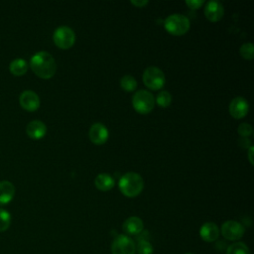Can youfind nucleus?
<instances>
[{
    "label": "nucleus",
    "instance_id": "nucleus-1",
    "mask_svg": "<svg viewBox=\"0 0 254 254\" xmlns=\"http://www.w3.org/2000/svg\"><path fill=\"white\" fill-rule=\"evenodd\" d=\"M30 66L34 73L41 78L49 79L57 70V64L53 56L45 51L36 53L30 61Z\"/></svg>",
    "mask_w": 254,
    "mask_h": 254
},
{
    "label": "nucleus",
    "instance_id": "nucleus-23",
    "mask_svg": "<svg viewBox=\"0 0 254 254\" xmlns=\"http://www.w3.org/2000/svg\"><path fill=\"white\" fill-rule=\"evenodd\" d=\"M240 55L245 60H252L254 58V46L252 43H244L240 47Z\"/></svg>",
    "mask_w": 254,
    "mask_h": 254
},
{
    "label": "nucleus",
    "instance_id": "nucleus-7",
    "mask_svg": "<svg viewBox=\"0 0 254 254\" xmlns=\"http://www.w3.org/2000/svg\"><path fill=\"white\" fill-rule=\"evenodd\" d=\"M112 254H135L136 245L127 235L119 234L115 237L111 245Z\"/></svg>",
    "mask_w": 254,
    "mask_h": 254
},
{
    "label": "nucleus",
    "instance_id": "nucleus-18",
    "mask_svg": "<svg viewBox=\"0 0 254 254\" xmlns=\"http://www.w3.org/2000/svg\"><path fill=\"white\" fill-rule=\"evenodd\" d=\"M9 70L14 75H23L28 70V63L24 59H15L10 63Z\"/></svg>",
    "mask_w": 254,
    "mask_h": 254
},
{
    "label": "nucleus",
    "instance_id": "nucleus-11",
    "mask_svg": "<svg viewBox=\"0 0 254 254\" xmlns=\"http://www.w3.org/2000/svg\"><path fill=\"white\" fill-rule=\"evenodd\" d=\"M89 139L95 145H102L108 139V130L102 123H94L89 128Z\"/></svg>",
    "mask_w": 254,
    "mask_h": 254
},
{
    "label": "nucleus",
    "instance_id": "nucleus-21",
    "mask_svg": "<svg viewBox=\"0 0 254 254\" xmlns=\"http://www.w3.org/2000/svg\"><path fill=\"white\" fill-rule=\"evenodd\" d=\"M155 101L161 107H168L172 102V95L169 91L163 90V91L159 92Z\"/></svg>",
    "mask_w": 254,
    "mask_h": 254
},
{
    "label": "nucleus",
    "instance_id": "nucleus-12",
    "mask_svg": "<svg viewBox=\"0 0 254 254\" xmlns=\"http://www.w3.org/2000/svg\"><path fill=\"white\" fill-rule=\"evenodd\" d=\"M224 14V8L219 1H208L204 7V15L210 22L219 21Z\"/></svg>",
    "mask_w": 254,
    "mask_h": 254
},
{
    "label": "nucleus",
    "instance_id": "nucleus-13",
    "mask_svg": "<svg viewBox=\"0 0 254 254\" xmlns=\"http://www.w3.org/2000/svg\"><path fill=\"white\" fill-rule=\"evenodd\" d=\"M26 133L30 138L34 140H39L46 135L47 126L44 122L40 120H33L28 123L26 127Z\"/></svg>",
    "mask_w": 254,
    "mask_h": 254
},
{
    "label": "nucleus",
    "instance_id": "nucleus-8",
    "mask_svg": "<svg viewBox=\"0 0 254 254\" xmlns=\"http://www.w3.org/2000/svg\"><path fill=\"white\" fill-rule=\"evenodd\" d=\"M244 226L235 220H227L225 221L220 228V232L222 236L231 241H235L240 239L244 234Z\"/></svg>",
    "mask_w": 254,
    "mask_h": 254
},
{
    "label": "nucleus",
    "instance_id": "nucleus-16",
    "mask_svg": "<svg viewBox=\"0 0 254 254\" xmlns=\"http://www.w3.org/2000/svg\"><path fill=\"white\" fill-rule=\"evenodd\" d=\"M15 194V187L8 181L0 182V205L9 203Z\"/></svg>",
    "mask_w": 254,
    "mask_h": 254
},
{
    "label": "nucleus",
    "instance_id": "nucleus-4",
    "mask_svg": "<svg viewBox=\"0 0 254 254\" xmlns=\"http://www.w3.org/2000/svg\"><path fill=\"white\" fill-rule=\"evenodd\" d=\"M133 108L140 114H147L151 112L155 105V98L153 94L145 89L135 92L132 97Z\"/></svg>",
    "mask_w": 254,
    "mask_h": 254
},
{
    "label": "nucleus",
    "instance_id": "nucleus-10",
    "mask_svg": "<svg viewBox=\"0 0 254 254\" xmlns=\"http://www.w3.org/2000/svg\"><path fill=\"white\" fill-rule=\"evenodd\" d=\"M20 105L27 111L33 112L40 107V98L38 94L32 90H25L19 97Z\"/></svg>",
    "mask_w": 254,
    "mask_h": 254
},
{
    "label": "nucleus",
    "instance_id": "nucleus-5",
    "mask_svg": "<svg viewBox=\"0 0 254 254\" xmlns=\"http://www.w3.org/2000/svg\"><path fill=\"white\" fill-rule=\"evenodd\" d=\"M142 77H143L144 84L152 90H158L162 88L166 81L164 72L162 71L161 68L157 66L147 67L144 70Z\"/></svg>",
    "mask_w": 254,
    "mask_h": 254
},
{
    "label": "nucleus",
    "instance_id": "nucleus-20",
    "mask_svg": "<svg viewBox=\"0 0 254 254\" xmlns=\"http://www.w3.org/2000/svg\"><path fill=\"white\" fill-rule=\"evenodd\" d=\"M226 254H250V252L246 244L243 242H235L227 248Z\"/></svg>",
    "mask_w": 254,
    "mask_h": 254
},
{
    "label": "nucleus",
    "instance_id": "nucleus-28",
    "mask_svg": "<svg viewBox=\"0 0 254 254\" xmlns=\"http://www.w3.org/2000/svg\"><path fill=\"white\" fill-rule=\"evenodd\" d=\"M239 142H243V144H241L240 146L241 147H243V148H247V147H250L251 145H250V140L247 138V137H241L240 139H239Z\"/></svg>",
    "mask_w": 254,
    "mask_h": 254
},
{
    "label": "nucleus",
    "instance_id": "nucleus-27",
    "mask_svg": "<svg viewBox=\"0 0 254 254\" xmlns=\"http://www.w3.org/2000/svg\"><path fill=\"white\" fill-rule=\"evenodd\" d=\"M149 2L147 0H131V4H133L134 6L138 7V8H142L144 6H146Z\"/></svg>",
    "mask_w": 254,
    "mask_h": 254
},
{
    "label": "nucleus",
    "instance_id": "nucleus-6",
    "mask_svg": "<svg viewBox=\"0 0 254 254\" xmlns=\"http://www.w3.org/2000/svg\"><path fill=\"white\" fill-rule=\"evenodd\" d=\"M53 40L58 48L67 50L73 46L75 42V34L71 28L67 26H61L55 30Z\"/></svg>",
    "mask_w": 254,
    "mask_h": 254
},
{
    "label": "nucleus",
    "instance_id": "nucleus-9",
    "mask_svg": "<svg viewBox=\"0 0 254 254\" xmlns=\"http://www.w3.org/2000/svg\"><path fill=\"white\" fill-rule=\"evenodd\" d=\"M228 110H229L230 115L233 118H235V119L243 118L244 116L247 115L248 110H249L248 101L244 97H241V96L234 97L229 103Z\"/></svg>",
    "mask_w": 254,
    "mask_h": 254
},
{
    "label": "nucleus",
    "instance_id": "nucleus-29",
    "mask_svg": "<svg viewBox=\"0 0 254 254\" xmlns=\"http://www.w3.org/2000/svg\"><path fill=\"white\" fill-rule=\"evenodd\" d=\"M253 152H254V147L250 146L249 150H248V159H249V162H250L251 165L254 164V162H253Z\"/></svg>",
    "mask_w": 254,
    "mask_h": 254
},
{
    "label": "nucleus",
    "instance_id": "nucleus-30",
    "mask_svg": "<svg viewBox=\"0 0 254 254\" xmlns=\"http://www.w3.org/2000/svg\"><path fill=\"white\" fill-rule=\"evenodd\" d=\"M186 254H192V253H186Z\"/></svg>",
    "mask_w": 254,
    "mask_h": 254
},
{
    "label": "nucleus",
    "instance_id": "nucleus-19",
    "mask_svg": "<svg viewBox=\"0 0 254 254\" xmlns=\"http://www.w3.org/2000/svg\"><path fill=\"white\" fill-rule=\"evenodd\" d=\"M120 86L125 91H133L137 87V81L132 75L126 74L120 79Z\"/></svg>",
    "mask_w": 254,
    "mask_h": 254
},
{
    "label": "nucleus",
    "instance_id": "nucleus-15",
    "mask_svg": "<svg viewBox=\"0 0 254 254\" xmlns=\"http://www.w3.org/2000/svg\"><path fill=\"white\" fill-rule=\"evenodd\" d=\"M122 228L128 235H137L143 230L144 223L138 216H130L124 221Z\"/></svg>",
    "mask_w": 254,
    "mask_h": 254
},
{
    "label": "nucleus",
    "instance_id": "nucleus-17",
    "mask_svg": "<svg viewBox=\"0 0 254 254\" xmlns=\"http://www.w3.org/2000/svg\"><path fill=\"white\" fill-rule=\"evenodd\" d=\"M114 179L106 173H102L96 176L95 180H94V185L95 187L102 191H107L109 190H111L114 187Z\"/></svg>",
    "mask_w": 254,
    "mask_h": 254
},
{
    "label": "nucleus",
    "instance_id": "nucleus-2",
    "mask_svg": "<svg viewBox=\"0 0 254 254\" xmlns=\"http://www.w3.org/2000/svg\"><path fill=\"white\" fill-rule=\"evenodd\" d=\"M120 191L127 197L137 196L144 189L143 178L135 172L124 174L118 183Z\"/></svg>",
    "mask_w": 254,
    "mask_h": 254
},
{
    "label": "nucleus",
    "instance_id": "nucleus-25",
    "mask_svg": "<svg viewBox=\"0 0 254 254\" xmlns=\"http://www.w3.org/2000/svg\"><path fill=\"white\" fill-rule=\"evenodd\" d=\"M237 132L241 137H248L252 134L253 128L249 123H241L237 128Z\"/></svg>",
    "mask_w": 254,
    "mask_h": 254
},
{
    "label": "nucleus",
    "instance_id": "nucleus-24",
    "mask_svg": "<svg viewBox=\"0 0 254 254\" xmlns=\"http://www.w3.org/2000/svg\"><path fill=\"white\" fill-rule=\"evenodd\" d=\"M136 251L138 254H153V246L152 244L147 240H141L137 244Z\"/></svg>",
    "mask_w": 254,
    "mask_h": 254
},
{
    "label": "nucleus",
    "instance_id": "nucleus-22",
    "mask_svg": "<svg viewBox=\"0 0 254 254\" xmlns=\"http://www.w3.org/2000/svg\"><path fill=\"white\" fill-rule=\"evenodd\" d=\"M11 214L4 208H0V232L7 230L11 224Z\"/></svg>",
    "mask_w": 254,
    "mask_h": 254
},
{
    "label": "nucleus",
    "instance_id": "nucleus-26",
    "mask_svg": "<svg viewBox=\"0 0 254 254\" xmlns=\"http://www.w3.org/2000/svg\"><path fill=\"white\" fill-rule=\"evenodd\" d=\"M186 4L188 5L189 8L198 9L199 7H201L204 4V1L203 0H188V1H186Z\"/></svg>",
    "mask_w": 254,
    "mask_h": 254
},
{
    "label": "nucleus",
    "instance_id": "nucleus-14",
    "mask_svg": "<svg viewBox=\"0 0 254 254\" xmlns=\"http://www.w3.org/2000/svg\"><path fill=\"white\" fill-rule=\"evenodd\" d=\"M199 235L205 242H213L218 238L219 228L213 222H205L199 229Z\"/></svg>",
    "mask_w": 254,
    "mask_h": 254
},
{
    "label": "nucleus",
    "instance_id": "nucleus-3",
    "mask_svg": "<svg viewBox=\"0 0 254 254\" xmlns=\"http://www.w3.org/2000/svg\"><path fill=\"white\" fill-rule=\"evenodd\" d=\"M164 26L170 34L181 36L189 31L190 23L189 18L183 14H172L166 18Z\"/></svg>",
    "mask_w": 254,
    "mask_h": 254
}]
</instances>
